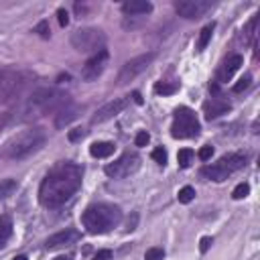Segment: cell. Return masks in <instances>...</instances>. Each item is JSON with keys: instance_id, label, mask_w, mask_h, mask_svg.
I'll return each mask as SVG.
<instances>
[{"instance_id": "cell-1", "label": "cell", "mask_w": 260, "mask_h": 260, "mask_svg": "<svg viewBox=\"0 0 260 260\" xmlns=\"http://www.w3.org/2000/svg\"><path fill=\"white\" fill-rule=\"evenodd\" d=\"M81 177H83V169L79 165L63 162L55 167L41 183V189H39L41 205L55 209L65 201H69L75 195V191L81 187Z\"/></svg>"}, {"instance_id": "cell-2", "label": "cell", "mask_w": 260, "mask_h": 260, "mask_svg": "<svg viewBox=\"0 0 260 260\" xmlns=\"http://www.w3.org/2000/svg\"><path fill=\"white\" fill-rule=\"evenodd\" d=\"M120 219H122V211L118 205L112 203H93L81 215L83 228L89 234H106L112 228H116Z\"/></svg>"}, {"instance_id": "cell-3", "label": "cell", "mask_w": 260, "mask_h": 260, "mask_svg": "<svg viewBox=\"0 0 260 260\" xmlns=\"http://www.w3.org/2000/svg\"><path fill=\"white\" fill-rule=\"evenodd\" d=\"M45 142V132L43 128H28V130H22L18 134H14L6 146H4V154L12 160H18V158H24L28 156L30 152H35L37 148H41Z\"/></svg>"}, {"instance_id": "cell-4", "label": "cell", "mask_w": 260, "mask_h": 260, "mask_svg": "<svg viewBox=\"0 0 260 260\" xmlns=\"http://www.w3.org/2000/svg\"><path fill=\"white\" fill-rule=\"evenodd\" d=\"M246 162H248V156H246V154H242V152H232V154H228V156H221L217 162L203 167V169H201V177L219 183V181H225V179H228L230 175H234L236 171L244 169Z\"/></svg>"}, {"instance_id": "cell-5", "label": "cell", "mask_w": 260, "mask_h": 260, "mask_svg": "<svg viewBox=\"0 0 260 260\" xmlns=\"http://www.w3.org/2000/svg\"><path fill=\"white\" fill-rule=\"evenodd\" d=\"M65 98H67V95H63V93L57 91V89H49V87L37 89V91L28 98V102H26V106H24V114H28V116H39V114H43V112L57 110L59 106L65 104Z\"/></svg>"}, {"instance_id": "cell-6", "label": "cell", "mask_w": 260, "mask_h": 260, "mask_svg": "<svg viewBox=\"0 0 260 260\" xmlns=\"http://www.w3.org/2000/svg\"><path fill=\"white\" fill-rule=\"evenodd\" d=\"M106 45V32L95 26L77 28L71 35V47L79 53H98Z\"/></svg>"}, {"instance_id": "cell-7", "label": "cell", "mask_w": 260, "mask_h": 260, "mask_svg": "<svg viewBox=\"0 0 260 260\" xmlns=\"http://www.w3.org/2000/svg\"><path fill=\"white\" fill-rule=\"evenodd\" d=\"M171 134L175 138H191L195 134H199V122L195 118V112L189 108H179L175 112V120L171 126Z\"/></svg>"}, {"instance_id": "cell-8", "label": "cell", "mask_w": 260, "mask_h": 260, "mask_svg": "<svg viewBox=\"0 0 260 260\" xmlns=\"http://www.w3.org/2000/svg\"><path fill=\"white\" fill-rule=\"evenodd\" d=\"M152 61H154V53H142V55H138V57H132V59L126 61V63L122 65V69L118 71L116 83H118V85L130 83V81L136 79L142 71H146Z\"/></svg>"}, {"instance_id": "cell-9", "label": "cell", "mask_w": 260, "mask_h": 260, "mask_svg": "<svg viewBox=\"0 0 260 260\" xmlns=\"http://www.w3.org/2000/svg\"><path fill=\"white\" fill-rule=\"evenodd\" d=\"M138 169H140V156L134 152H124L114 162H108L104 171L112 179H124V177H130L132 173H136Z\"/></svg>"}, {"instance_id": "cell-10", "label": "cell", "mask_w": 260, "mask_h": 260, "mask_svg": "<svg viewBox=\"0 0 260 260\" xmlns=\"http://www.w3.org/2000/svg\"><path fill=\"white\" fill-rule=\"evenodd\" d=\"M108 57H110V55H108L106 49L93 53V55L85 61V65L81 67V77H83L85 81H93V79H98V77L104 73L106 65H108Z\"/></svg>"}, {"instance_id": "cell-11", "label": "cell", "mask_w": 260, "mask_h": 260, "mask_svg": "<svg viewBox=\"0 0 260 260\" xmlns=\"http://www.w3.org/2000/svg\"><path fill=\"white\" fill-rule=\"evenodd\" d=\"M211 6H213V2H209V0H181L175 4V10L179 16L193 20V18L203 16L207 10H211Z\"/></svg>"}, {"instance_id": "cell-12", "label": "cell", "mask_w": 260, "mask_h": 260, "mask_svg": "<svg viewBox=\"0 0 260 260\" xmlns=\"http://www.w3.org/2000/svg\"><path fill=\"white\" fill-rule=\"evenodd\" d=\"M128 104H130V98L128 95H124V98H114L112 102H108V104H104L98 112H95V116L91 118V122L93 124H102V122H108V120H112V118H116L122 110H126L128 108Z\"/></svg>"}, {"instance_id": "cell-13", "label": "cell", "mask_w": 260, "mask_h": 260, "mask_svg": "<svg viewBox=\"0 0 260 260\" xmlns=\"http://www.w3.org/2000/svg\"><path fill=\"white\" fill-rule=\"evenodd\" d=\"M20 85H22V77L18 71L8 69V67H0V102L8 100L14 91H18Z\"/></svg>"}, {"instance_id": "cell-14", "label": "cell", "mask_w": 260, "mask_h": 260, "mask_svg": "<svg viewBox=\"0 0 260 260\" xmlns=\"http://www.w3.org/2000/svg\"><path fill=\"white\" fill-rule=\"evenodd\" d=\"M77 240H79V232L69 228V230H61V232H57V234L49 236V238H47V242H45V248H47V250L67 248V246L75 244Z\"/></svg>"}, {"instance_id": "cell-15", "label": "cell", "mask_w": 260, "mask_h": 260, "mask_svg": "<svg viewBox=\"0 0 260 260\" xmlns=\"http://www.w3.org/2000/svg\"><path fill=\"white\" fill-rule=\"evenodd\" d=\"M242 63H244V57L240 55V53H234V55H230L225 61H223V65H221V69H219V79L221 81H230L232 79V75L242 67Z\"/></svg>"}, {"instance_id": "cell-16", "label": "cell", "mask_w": 260, "mask_h": 260, "mask_svg": "<svg viewBox=\"0 0 260 260\" xmlns=\"http://www.w3.org/2000/svg\"><path fill=\"white\" fill-rule=\"evenodd\" d=\"M205 118L207 120H213V118H217V116H221V114H228L230 112V104L228 102H223V100H217V98H213V100H209V102H205Z\"/></svg>"}, {"instance_id": "cell-17", "label": "cell", "mask_w": 260, "mask_h": 260, "mask_svg": "<svg viewBox=\"0 0 260 260\" xmlns=\"http://www.w3.org/2000/svg\"><path fill=\"white\" fill-rule=\"evenodd\" d=\"M122 10L126 14H148L152 10V4L146 0H130L122 4Z\"/></svg>"}, {"instance_id": "cell-18", "label": "cell", "mask_w": 260, "mask_h": 260, "mask_svg": "<svg viewBox=\"0 0 260 260\" xmlns=\"http://www.w3.org/2000/svg\"><path fill=\"white\" fill-rule=\"evenodd\" d=\"M114 144L112 142H93L89 146V154L95 156V158H108L112 152H114Z\"/></svg>"}, {"instance_id": "cell-19", "label": "cell", "mask_w": 260, "mask_h": 260, "mask_svg": "<svg viewBox=\"0 0 260 260\" xmlns=\"http://www.w3.org/2000/svg\"><path fill=\"white\" fill-rule=\"evenodd\" d=\"M75 116H77V108H61L59 114H57V118H55V126L63 128V126L69 124Z\"/></svg>"}, {"instance_id": "cell-20", "label": "cell", "mask_w": 260, "mask_h": 260, "mask_svg": "<svg viewBox=\"0 0 260 260\" xmlns=\"http://www.w3.org/2000/svg\"><path fill=\"white\" fill-rule=\"evenodd\" d=\"M213 28H215V24H213V22H209V24H205V26L199 30V39H197V51H203V49L207 47V43L211 41Z\"/></svg>"}, {"instance_id": "cell-21", "label": "cell", "mask_w": 260, "mask_h": 260, "mask_svg": "<svg viewBox=\"0 0 260 260\" xmlns=\"http://www.w3.org/2000/svg\"><path fill=\"white\" fill-rule=\"evenodd\" d=\"M10 234H12V221H10V217L0 215V248L8 242Z\"/></svg>"}, {"instance_id": "cell-22", "label": "cell", "mask_w": 260, "mask_h": 260, "mask_svg": "<svg viewBox=\"0 0 260 260\" xmlns=\"http://www.w3.org/2000/svg\"><path fill=\"white\" fill-rule=\"evenodd\" d=\"M16 189H18V183L14 179H2L0 181V199H6L10 195H14Z\"/></svg>"}, {"instance_id": "cell-23", "label": "cell", "mask_w": 260, "mask_h": 260, "mask_svg": "<svg viewBox=\"0 0 260 260\" xmlns=\"http://www.w3.org/2000/svg\"><path fill=\"white\" fill-rule=\"evenodd\" d=\"M179 89V85L177 83H169V81H158L156 85H154V91L158 93V95H171V93H175Z\"/></svg>"}, {"instance_id": "cell-24", "label": "cell", "mask_w": 260, "mask_h": 260, "mask_svg": "<svg viewBox=\"0 0 260 260\" xmlns=\"http://www.w3.org/2000/svg\"><path fill=\"white\" fill-rule=\"evenodd\" d=\"M191 158H193V150L191 148H181L179 154H177V160H179L181 167H189Z\"/></svg>"}, {"instance_id": "cell-25", "label": "cell", "mask_w": 260, "mask_h": 260, "mask_svg": "<svg viewBox=\"0 0 260 260\" xmlns=\"http://www.w3.org/2000/svg\"><path fill=\"white\" fill-rule=\"evenodd\" d=\"M248 193H250V185H248V183H240V185H236V189L232 191V197H234V199H244V197H248Z\"/></svg>"}, {"instance_id": "cell-26", "label": "cell", "mask_w": 260, "mask_h": 260, "mask_svg": "<svg viewBox=\"0 0 260 260\" xmlns=\"http://www.w3.org/2000/svg\"><path fill=\"white\" fill-rule=\"evenodd\" d=\"M195 199V189L193 187H183L181 191H179V201L181 203H189V201H193Z\"/></svg>"}, {"instance_id": "cell-27", "label": "cell", "mask_w": 260, "mask_h": 260, "mask_svg": "<svg viewBox=\"0 0 260 260\" xmlns=\"http://www.w3.org/2000/svg\"><path fill=\"white\" fill-rule=\"evenodd\" d=\"M165 258V250L154 246V248H148L146 254H144V260H162Z\"/></svg>"}, {"instance_id": "cell-28", "label": "cell", "mask_w": 260, "mask_h": 260, "mask_svg": "<svg viewBox=\"0 0 260 260\" xmlns=\"http://www.w3.org/2000/svg\"><path fill=\"white\" fill-rule=\"evenodd\" d=\"M250 81H252V75H250V73L244 75V77L234 85V93H242L244 89H248V87H250Z\"/></svg>"}, {"instance_id": "cell-29", "label": "cell", "mask_w": 260, "mask_h": 260, "mask_svg": "<svg viewBox=\"0 0 260 260\" xmlns=\"http://www.w3.org/2000/svg\"><path fill=\"white\" fill-rule=\"evenodd\" d=\"M85 134H87V132H85V128H73V130H69L67 138H69L71 142H79V140H81Z\"/></svg>"}, {"instance_id": "cell-30", "label": "cell", "mask_w": 260, "mask_h": 260, "mask_svg": "<svg viewBox=\"0 0 260 260\" xmlns=\"http://www.w3.org/2000/svg\"><path fill=\"white\" fill-rule=\"evenodd\" d=\"M152 158H154L158 165H167V150H165L162 146L154 148V150H152Z\"/></svg>"}, {"instance_id": "cell-31", "label": "cell", "mask_w": 260, "mask_h": 260, "mask_svg": "<svg viewBox=\"0 0 260 260\" xmlns=\"http://www.w3.org/2000/svg\"><path fill=\"white\" fill-rule=\"evenodd\" d=\"M148 140H150V134H148L146 130H140V132L136 134V138H134L136 146H146V144H148Z\"/></svg>"}, {"instance_id": "cell-32", "label": "cell", "mask_w": 260, "mask_h": 260, "mask_svg": "<svg viewBox=\"0 0 260 260\" xmlns=\"http://www.w3.org/2000/svg\"><path fill=\"white\" fill-rule=\"evenodd\" d=\"M211 154H213V148H211V146H201L199 152H197V156H199L201 160H209Z\"/></svg>"}, {"instance_id": "cell-33", "label": "cell", "mask_w": 260, "mask_h": 260, "mask_svg": "<svg viewBox=\"0 0 260 260\" xmlns=\"http://www.w3.org/2000/svg\"><path fill=\"white\" fill-rule=\"evenodd\" d=\"M35 32H39L41 37H45V39H47V37H49V24H47L45 20H43V22H39V24L35 26Z\"/></svg>"}, {"instance_id": "cell-34", "label": "cell", "mask_w": 260, "mask_h": 260, "mask_svg": "<svg viewBox=\"0 0 260 260\" xmlns=\"http://www.w3.org/2000/svg\"><path fill=\"white\" fill-rule=\"evenodd\" d=\"M57 16H59V24H61V26H67V22H69L67 10H65V8H59V10H57Z\"/></svg>"}, {"instance_id": "cell-35", "label": "cell", "mask_w": 260, "mask_h": 260, "mask_svg": "<svg viewBox=\"0 0 260 260\" xmlns=\"http://www.w3.org/2000/svg\"><path fill=\"white\" fill-rule=\"evenodd\" d=\"M211 244H213V240H211L209 236H203V238H201V242H199V250H201V252H207Z\"/></svg>"}, {"instance_id": "cell-36", "label": "cell", "mask_w": 260, "mask_h": 260, "mask_svg": "<svg viewBox=\"0 0 260 260\" xmlns=\"http://www.w3.org/2000/svg\"><path fill=\"white\" fill-rule=\"evenodd\" d=\"M93 260H112V252H110V250H100V252L93 256Z\"/></svg>"}, {"instance_id": "cell-37", "label": "cell", "mask_w": 260, "mask_h": 260, "mask_svg": "<svg viewBox=\"0 0 260 260\" xmlns=\"http://www.w3.org/2000/svg\"><path fill=\"white\" fill-rule=\"evenodd\" d=\"M55 260H71V256H57Z\"/></svg>"}, {"instance_id": "cell-38", "label": "cell", "mask_w": 260, "mask_h": 260, "mask_svg": "<svg viewBox=\"0 0 260 260\" xmlns=\"http://www.w3.org/2000/svg\"><path fill=\"white\" fill-rule=\"evenodd\" d=\"M12 260H26V256H14Z\"/></svg>"}]
</instances>
